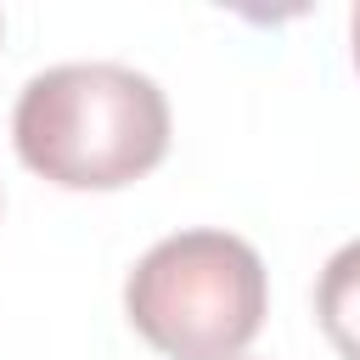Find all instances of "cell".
I'll use <instances>...</instances> for the list:
<instances>
[{
  "label": "cell",
  "mask_w": 360,
  "mask_h": 360,
  "mask_svg": "<svg viewBox=\"0 0 360 360\" xmlns=\"http://www.w3.org/2000/svg\"><path fill=\"white\" fill-rule=\"evenodd\" d=\"M17 158L68 191H118L169 152V96L124 62H56L11 112Z\"/></svg>",
  "instance_id": "obj_1"
},
{
  "label": "cell",
  "mask_w": 360,
  "mask_h": 360,
  "mask_svg": "<svg viewBox=\"0 0 360 360\" xmlns=\"http://www.w3.org/2000/svg\"><path fill=\"white\" fill-rule=\"evenodd\" d=\"M270 309L264 259L231 231H174L124 281L129 326L169 360H242Z\"/></svg>",
  "instance_id": "obj_2"
},
{
  "label": "cell",
  "mask_w": 360,
  "mask_h": 360,
  "mask_svg": "<svg viewBox=\"0 0 360 360\" xmlns=\"http://www.w3.org/2000/svg\"><path fill=\"white\" fill-rule=\"evenodd\" d=\"M315 321L343 360H360V236L343 242L315 281Z\"/></svg>",
  "instance_id": "obj_3"
},
{
  "label": "cell",
  "mask_w": 360,
  "mask_h": 360,
  "mask_svg": "<svg viewBox=\"0 0 360 360\" xmlns=\"http://www.w3.org/2000/svg\"><path fill=\"white\" fill-rule=\"evenodd\" d=\"M349 39H354V68H360V6H354V17H349Z\"/></svg>",
  "instance_id": "obj_4"
}]
</instances>
